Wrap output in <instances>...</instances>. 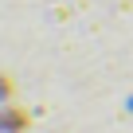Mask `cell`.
<instances>
[{
    "mask_svg": "<svg viewBox=\"0 0 133 133\" xmlns=\"http://www.w3.org/2000/svg\"><path fill=\"white\" fill-rule=\"evenodd\" d=\"M0 129H4V133H24V129H28V114L4 110V114H0Z\"/></svg>",
    "mask_w": 133,
    "mask_h": 133,
    "instance_id": "cell-1",
    "label": "cell"
}]
</instances>
